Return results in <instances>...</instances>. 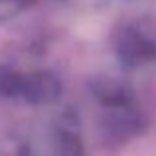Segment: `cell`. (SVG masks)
<instances>
[{"instance_id": "1", "label": "cell", "mask_w": 156, "mask_h": 156, "mask_svg": "<svg viewBox=\"0 0 156 156\" xmlns=\"http://www.w3.org/2000/svg\"><path fill=\"white\" fill-rule=\"evenodd\" d=\"M30 0H0V20L12 18L14 14L24 10V6Z\"/></svg>"}]
</instances>
